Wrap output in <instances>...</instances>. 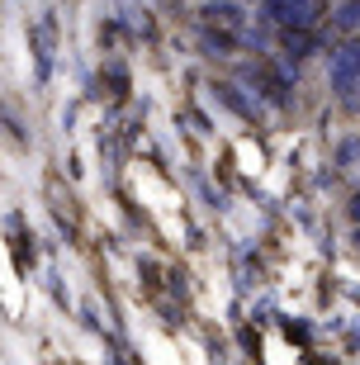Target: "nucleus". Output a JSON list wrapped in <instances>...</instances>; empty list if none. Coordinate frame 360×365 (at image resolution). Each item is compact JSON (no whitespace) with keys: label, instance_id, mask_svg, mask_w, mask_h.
I'll return each mask as SVG.
<instances>
[]
</instances>
